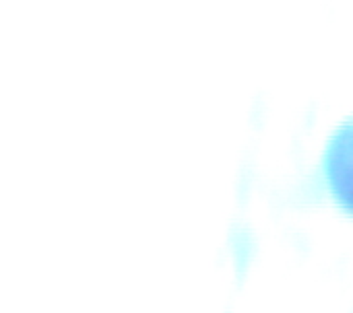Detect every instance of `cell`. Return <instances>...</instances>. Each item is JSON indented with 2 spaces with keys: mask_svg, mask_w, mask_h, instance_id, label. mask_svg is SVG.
Returning <instances> with one entry per match:
<instances>
[{
  "mask_svg": "<svg viewBox=\"0 0 353 313\" xmlns=\"http://www.w3.org/2000/svg\"><path fill=\"white\" fill-rule=\"evenodd\" d=\"M323 171L337 204L353 215V116L337 126L329 138L323 157Z\"/></svg>",
  "mask_w": 353,
  "mask_h": 313,
  "instance_id": "cell-1",
  "label": "cell"
}]
</instances>
